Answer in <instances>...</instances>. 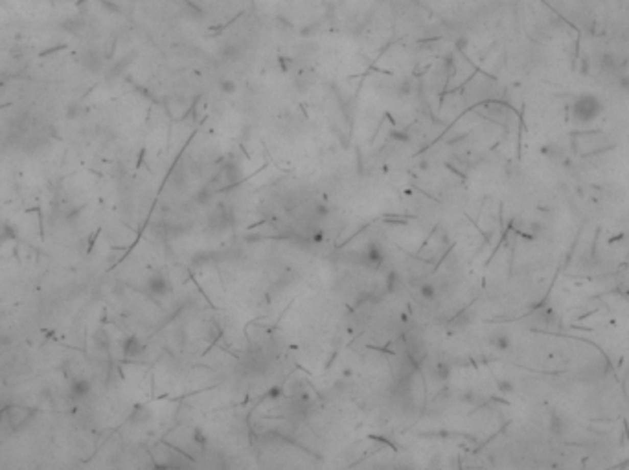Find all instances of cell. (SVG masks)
<instances>
[{
    "instance_id": "1",
    "label": "cell",
    "mask_w": 629,
    "mask_h": 470,
    "mask_svg": "<svg viewBox=\"0 0 629 470\" xmlns=\"http://www.w3.org/2000/svg\"><path fill=\"white\" fill-rule=\"evenodd\" d=\"M572 118L578 123H591L594 119H598V116L602 114L603 105L602 101L598 100L593 94H581L574 100L572 103Z\"/></svg>"
},
{
    "instance_id": "2",
    "label": "cell",
    "mask_w": 629,
    "mask_h": 470,
    "mask_svg": "<svg viewBox=\"0 0 629 470\" xmlns=\"http://www.w3.org/2000/svg\"><path fill=\"white\" fill-rule=\"evenodd\" d=\"M146 292L153 298H168L173 294V283L164 272H153L146 279Z\"/></svg>"
},
{
    "instance_id": "3",
    "label": "cell",
    "mask_w": 629,
    "mask_h": 470,
    "mask_svg": "<svg viewBox=\"0 0 629 470\" xmlns=\"http://www.w3.org/2000/svg\"><path fill=\"white\" fill-rule=\"evenodd\" d=\"M386 261V252L385 248L379 244L377 241H370L364 246L363 254H361V265L368 270H379Z\"/></svg>"
},
{
    "instance_id": "4",
    "label": "cell",
    "mask_w": 629,
    "mask_h": 470,
    "mask_svg": "<svg viewBox=\"0 0 629 470\" xmlns=\"http://www.w3.org/2000/svg\"><path fill=\"white\" fill-rule=\"evenodd\" d=\"M92 391V384L88 379H76L70 384V397L74 401H81V399L88 397Z\"/></svg>"
},
{
    "instance_id": "5",
    "label": "cell",
    "mask_w": 629,
    "mask_h": 470,
    "mask_svg": "<svg viewBox=\"0 0 629 470\" xmlns=\"http://www.w3.org/2000/svg\"><path fill=\"white\" fill-rule=\"evenodd\" d=\"M8 415H9V426H11L13 430H17V428L26 426L28 419H30V410L15 406V408H11V410L8 411Z\"/></svg>"
},
{
    "instance_id": "6",
    "label": "cell",
    "mask_w": 629,
    "mask_h": 470,
    "mask_svg": "<svg viewBox=\"0 0 629 470\" xmlns=\"http://www.w3.org/2000/svg\"><path fill=\"white\" fill-rule=\"evenodd\" d=\"M122 349H124V355H125V356H129V358H134V356H138L140 353L144 351V345H142V342H140V340H138L136 336H127V338L124 340V343H122Z\"/></svg>"
},
{
    "instance_id": "7",
    "label": "cell",
    "mask_w": 629,
    "mask_h": 470,
    "mask_svg": "<svg viewBox=\"0 0 629 470\" xmlns=\"http://www.w3.org/2000/svg\"><path fill=\"white\" fill-rule=\"evenodd\" d=\"M420 298H422L423 302H434L438 298V287L432 281H425V283L420 285Z\"/></svg>"
},
{
    "instance_id": "8",
    "label": "cell",
    "mask_w": 629,
    "mask_h": 470,
    "mask_svg": "<svg viewBox=\"0 0 629 470\" xmlns=\"http://www.w3.org/2000/svg\"><path fill=\"white\" fill-rule=\"evenodd\" d=\"M219 88H221V92H223V94H226V96H230V94H236V92H238V85H236L234 79H230V78L221 79Z\"/></svg>"
},
{
    "instance_id": "9",
    "label": "cell",
    "mask_w": 629,
    "mask_h": 470,
    "mask_svg": "<svg viewBox=\"0 0 629 470\" xmlns=\"http://www.w3.org/2000/svg\"><path fill=\"white\" fill-rule=\"evenodd\" d=\"M490 342H492L495 347H499V349H506V347L510 345V340H508L506 334H495V336H492Z\"/></svg>"
},
{
    "instance_id": "10",
    "label": "cell",
    "mask_w": 629,
    "mask_h": 470,
    "mask_svg": "<svg viewBox=\"0 0 629 470\" xmlns=\"http://www.w3.org/2000/svg\"><path fill=\"white\" fill-rule=\"evenodd\" d=\"M96 345L100 347V349H103V351L109 349V340H107L105 331H98L96 333Z\"/></svg>"
},
{
    "instance_id": "11",
    "label": "cell",
    "mask_w": 629,
    "mask_h": 470,
    "mask_svg": "<svg viewBox=\"0 0 629 470\" xmlns=\"http://www.w3.org/2000/svg\"><path fill=\"white\" fill-rule=\"evenodd\" d=\"M434 373H436V379L444 382V380L449 379V365H438Z\"/></svg>"
},
{
    "instance_id": "12",
    "label": "cell",
    "mask_w": 629,
    "mask_h": 470,
    "mask_svg": "<svg viewBox=\"0 0 629 470\" xmlns=\"http://www.w3.org/2000/svg\"><path fill=\"white\" fill-rule=\"evenodd\" d=\"M390 138H394V140H398V142H409V134L401 133V131H394V133L390 134Z\"/></svg>"
}]
</instances>
